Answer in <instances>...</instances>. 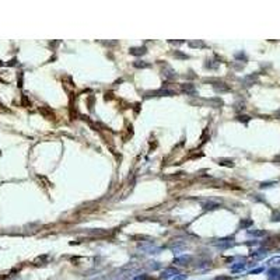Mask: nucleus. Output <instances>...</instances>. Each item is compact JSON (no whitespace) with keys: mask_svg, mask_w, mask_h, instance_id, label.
I'll use <instances>...</instances> for the list:
<instances>
[{"mask_svg":"<svg viewBox=\"0 0 280 280\" xmlns=\"http://www.w3.org/2000/svg\"><path fill=\"white\" fill-rule=\"evenodd\" d=\"M177 273H178L177 269H167V270H164V272H162L161 276L164 277V279H168V277H171L172 275H177Z\"/></svg>","mask_w":280,"mask_h":280,"instance_id":"obj_1","label":"nucleus"},{"mask_svg":"<svg viewBox=\"0 0 280 280\" xmlns=\"http://www.w3.org/2000/svg\"><path fill=\"white\" fill-rule=\"evenodd\" d=\"M130 53L136 55V56L143 55V53H146V48H144V46H143V48H132V49H130Z\"/></svg>","mask_w":280,"mask_h":280,"instance_id":"obj_2","label":"nucleus"},{"mask_svg":"<svg viewBox=\"0 0 280 280\" xmlns=\"http://www.w3.org/2000/svg\"><path fill=\"white\" fill-rule=\"evenodd\" d=\"M182 90H183V91H193V86H191V84L182 86Z\"/></svg>","mask_w":280,"mask_h":280,"instance_id":"obj_3","label":"nucleus"},{"mask_svg":"<svg viewBox=\"0 0 280 280\" xmlns=\"http://www.w3.org/2000/svg\"><path fill=\"white\" fill-rule=\"evenodd\" d=\"M251 224H252V221H251V220H248V221H241V227H242V228H245V227H249Z\"/></svg>","mask_w":280,"mask_h":280,"instance_id":"obj_4","label":"nucleus"},{"mask_svg":"<svg viewBox=\"0 0 280 280\" xmlns=\"http://www.w3.org/2000/svg\"><path fill=\"white\" fill-rule=\"evenodd\" d=\"M135 280H151V277H150V276L143 275V276H139V277H136Z\"/></svg>","mask_w":280,"mask_h":280,"instance_id":"obj_5","label":"nucleus"},{"mask_svg":"<svg viewBox=\"0 0 280 280\" xmlns=\"http://www.w3.org/2000/svg\"><path fill=\"white\" fill-rule=\"evenodd\" d=\"M249 234H252V235H263L265 232L263 231H249Z\"/></svg>","mask_w":280,"mask_h":280,"instance_id":"obj_6","label":"nucleus"},{"mask_svg":"<svg viewBox=\"0 0 280 280\" xmlns=\"http://www.w3.org/2000/svg\"><path fill=\"white\" fill-rule=\"evenodd\" d=\"M135 66H136V67H148L150 64L148 63H135Z\"/></svg>","mask_w":280,"mask_h":280,"instance_id":"obj_7","label":"nucleus"},{"mask_svg":"<svg viewBox=\"0 0 280 280\" xmlns=\"http://www.w3.org/2000/svg\"><path fill=\"white\" fill-rule=\"evenodd\" d=\"M174 56H178V58H182V59H188L186 55H182V53H179V52H175V53H174Z\"/></svg>","mask_w":280,"mask_h":280,"instance_id":"obj_8","label":"nucleus"},{"mask_svg":"<svg viewBox=\"0 0 280 280\" xmlns=\"http://www.w3.org/2000/svg\"><path fill=\"white\" fill-rule=\"evenodd\" d=\"M272 220H273V221H280V213H275Z\"/></svg>","mask_w":280,"mask_h":280,"instance_id":"obj_9","label":"nucleus"}]
</instances>
